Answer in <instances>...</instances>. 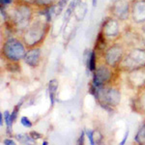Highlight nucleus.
I'll return each instance as SVG.
<instances>
[{
  "mask_svg": "<svg viewBox=\"0 0 145 145\" xmlns=\"http://www.w3.org/2000/svg\"><path fill=\"white\" fill-rule=\"evenodd\" d=\"M50 29V20L44 12L34 17L31 23L22 33V40L28 48L41 46Z\"/></svg>",
  "mask_w": 145,
  "mask_h": 145,
  "instance_id": "obj_1",
  "label": "nucleus"
},
{
  "mask_svg": "<svg viewBox=\"0 0 145 145\" xmlns=\"http://www.w3.org/2000/svg\"><path fill=\"white\" fill-rule=\"evenodd\" d=\"M34 18L33 7L16 0L8 13L7 23L12 31L22 34L28 27Z\"/></svg>",
  "mask_w": 145,
  "mask_h": 145,
  "instance_id": "obj_2",
  "label": "nucleus"
},
{
  "mask_svg": "<svg viewBox=\"0 0 145 145\" xmlns=\"http://www.w3.org/2000/svg\"><path fill=\"white\" fill-rule=\"evenodd\" d=\"M90 93L94 95L98 104L106 110H113L121 102V91L112 84L96 87L91 83Z\"/></svg>",
  "mask_w": 145,
  "mask_h": 145,
  "instance_id": "obj_3",
  "label": "nucleus"
},
{
  "mask_svg": "<svg viewBox=\"0 0 145 145\" xmlns=\"http://www.w3.org/2000/svg\"><path fill=\"white\" fill-rule=\"evenodd\" d=\"M27 48L22 42L15 37H10L4 42L1 48V54L10 62H20L26 54Z\"/></svg>",
  "mask_w": 145,
  "mask_h": 145,
  "instance_id": "obj_4",
  "label": "nucleus"
},
{
  "mask_svg": "<svg viewBox=\"0 0 145 145\" xmlns=\"http://www.w3.org/2000/svg\"><path fill=\"white\" fill-rule=\"evenodd\" d=\"M145 68V48L134 46L126 52L118 70L121 72H131L134 70Z\"/></svg>",
  "mask_w": 145,
  "mask_h": 145,
  "instance_id": "obj_5",
  "label": "nucleus"
},
{
  "mask_svg": "<svg viewBox=\"0 0 145 145\" xmlns=\"http://www.w3.org/2000/svg\"><path fill=\"white\" fill-rule=\"evenodd\" d=\"M126 54V50L122 44L115 43L107 46L106 50L103 53L104 62L113 69H118L120 63L122 62Z\"/></svg>",
  "mask_w": 145,
  "mask_h": 145,
  "instance_id": "obj_6",
  "label": "nucleus"
},
{
  "mask_svg": "<svg viewBox=\"0 0 145 145\" xmlns=\"http://www.w3.org/2000/svg\"><path fill=\"white\" fill-rule=\"evenodd\" d=\"M114 70L115 69L109 67L106 63L98 66L93 72L92 84L96 87L111 84L114 78Z\"/></svg>",
  "mask_w": 145,
  "mask_h": 145,
  "instance_id": "obj_7",
  "label": "nucleus"
},
{
  "mask_svg": "<svg viewBox=\"0 0 145 145\" xmlns=\"http://www.w3.org/2000/svg\"><path fill=\"white\" fill-rule=\"evenodd\" d=\"M120 20L113 17H107L102 23L100 32L107 41H114L120 38Z\"/></svg>",
  "mask_w": 145,
  "mask_h": 145,
  "instance_id": "obj_8",
  "label": "nucleus"
},
{
  "mask_svg": "<svg viewBox=\"0 0 145 145\" xmlns=\"http://www.w3.org/2000/svg\"><path fill=\"white\" fill-rule=\"evenodd\" d=\"M111 17L120 22H125L131 17V1L128 0H114L109 8Z\"/></svg>",
  "mask_w": 145,
  "mask_h": 145,
  "instance_id": "obj_9",
  "label": "nucleus"
},
{
  "mask_svg": "<svg viewBox=\"0 0 145 145\" xmlns=\"http://www.w3.org/2000/svg\"><path fill=\"white\" fill-rule=\"evenodd\" d=\"M127 85L130 89L139 91L145 87V68L127 72Z\"/></svg>",
  "mask_w": 145,
  "mask_h": 145,
  "instance_id": "obj_10",
  "label": "nucleus"
},
{
  "mask_svg": "<svg viewBox=\"0 0 145 145\" xmlns=\"http://www.w3.org/2000/svg\"><path fill=\"white\" fill-rule=\"evenodd\" d=\"M131 18L137 24L145 23V0L131 1Z\"/></svg>",
  "mask_w": 145,
  "mask_h": 145,
  "instance_id": "obj_11",
  "label": "nucleus"
},
{
  "mask_svg": "<svg viewBox=\"0 0 145 145\" xmlns=\"http://www.w3.org/2000/svg\"><path fill=\"white\" fill-rule=\"evenodd\" d=\"M25 64L28 65L31 68H37L41 64L42 61V51L41 48L39 46L36 48H28L26 51V54H25L24 58Z\"/></svg>",
  "mask_w": 145,
  "mask_h": 145,
  "instance_id": "obj_12",
  "label": "nucleus"
},
{
  "mask_svg": "<svg viewBox=\"0 0 145 145\" xmlns=\"http://www.w3.org/2000/svg\"><path fill=\"white\" fill-rule=\"evenodd\" d=\"M132 108L137 113L145 115V87L137 92L132 101Z\"/></svg>",
  "mask_w": 145,
  "mask_h": 145,
  "instance_id": "obj_13",
  "label": "nucleus"
},
{
  "mask_svg": "<svg viewBox=\"0 0 145 145\" xmlns=\"http://www.w3.org/2000/svg\"><path fill=\"white\" fill-rule=\"evenodd\" d=\"M23 3H26L32 7H38L41 9H46L53 6L57 2V0H18Z\"/></svg>",
  "mask_w": 145,
  "mask_h": 145,
  "instance_id": "obj_14",
  "label": "nucleus"
},
{
  "mask_svg": "<svg viewBox=\"0 0 145 145\" xmlns=\"http://www.w3.org/2000/svg\"><path fill=\"white\" fill-rule=\"evenodd\" d=\"M86 65H87V69L91 72H94V71L97 68V54H96V50H91L86 59Z\"/></svg>",
  "mask_w": 145,
  "mask_h": 145,
  "instance_id": "obj_15",
  "label": "nucleus"
},
{
  "mask_svg": "<svg viewBox=\"0 0 145 145\" xmlns=\"http://www.w3.org/2000/svg\"><path fill=\"white\" fill-rule=\"evenodd\" d=\"M57 89H58V81L56 79H51L50 83H48V93H50V100L51 106H54Z\"/></svg>",
  "mask_w": 145,
  "mask_h": 145,
  "instance_id": "obj_16",
  "label": "nucleus"
},
{
  "mask_svg": "<svg viewBox=\"0 0 145 145\" xmlns=\"http://www.w3.org/2000/svg\"><path fill=\"white\" fill-rule=\"evenodd\" d=\"M134 139L137 144H145V120L140 124Z\"/></svg>",
  "mask_w": 145,
  "mask_h": 145,
  "instance_id": "obj_17",
  "label": "nucleus"
},
{
  "mask_svg": "<svg viewBox=\"0 0 145 145\" xmlns=\"http://www.w3.org/2000/svg\"><path fill=\"white\" fill-rule=\"evenodd\" d=\"M86 13H87V5H86L85 3H79L78 7L76 8V10H74V17H76V20H78V22H80V20H82L84 17H85Z\"/></svg>",
  "mask_w": 145,
  "mask_h": 145,
  "instance_id": "obj_18",
  "label": "nucleus"
},
{
  "mask_svg": "<svg viewBox=\"0 0 145 145\" xmlns=\"http://www.w3.org/2000/svg\"><path fill=\"white\" fill-rule=\"evenodd\" d=\"M107 40L106 39V37L104 36L101 32H99L96 40V45H95V50H98L100 51H105L107 48Z\"/></svg>",
  "mask_w": 145,
  "mask_h": 145,
  "instance_id": "obj_19",
  "label": "nucleus"
},
{
  "mask_svg": "<svg viewBox=\"0 0 145 145\" xmlns=\"http://www.w3.org/2000/svg\"><path fill=\"white\" fill-rule=\"evenodd\" d=\"M81 2V0H72L71 3L68 5L66 12H65V18H64V22H67L70 18V17L72 16V14L74 13L76 8L78 7V5Z\"/></svg>",
  "mask_w": 145,
  "mask_h": 145,
  "instance_id": "obj_20",
  "label": "nucleus"
},
{
  "mask_svg": "<svg viewBox=\"0 0 145 145\" xmlns=\"http://www.w3.org/2000/svg\"><path fill=\"white\" fill-rule=\"evenodd\" d=\"M3 114H4V120H5V124L7 127V132H8L9 134H12V132H13L12 129H13L14 121L11 117V113L8 110H6V111H4Z\"/></svg>",
  "mask_w": 145,
  "mask_h": 145,
  "instance_id": "obj_21",
  "label": "nucleus"
},
{
  "mask_svg": "<svg viewBox=\"0 0 145 145\" xmlns=\"http://www.w3.org/2000/svg\"><path fill=\"white\" fill-rule=\"evenodd\" d=\"M17 138L20 143H28V142H34V140L31 138L30 135L27 134H20L17 135Z\"/></svg>",
  "mask_w": 145,
  "mask_h": 145,
  "instance_id": "obj_22",
  "label": "nucleus"
},
{
  "mask_svg": "<svg viewBox=\"0 0 145 145\" xmlns=\"http://www.w3.org/2000/svg\"><path fill=\"white\" fill-rule=\"evenodd\" d=\"M6 69L9 72H18L20 70V65L18 64V62H8V64L6 65Z\"/></svg>",
  "mask_w": 145,
  "mask_h": 145,
  "instance_id": "obj_23",
  "label": "nucleus"
},
{
  "mask_svg": "<svg viewBox=\"0 0 145 145\" xmlns=\"http://www.w3.org/2000/svg\"><path fill=\"white\" fill-rule=\"evenodd\" d=\"M22 103H23V101H22V102H20V104H18L17 106H15V108H14V110L12 111V113H11V117H12V119H13V121H15L16 119H17L18 112L20 111V106H22Z\"/></svg>",
  "mask_w": 145,
  "mask_h": 145,
  "instance_id": "obj_24",
  "label": "nucleus"
},
{
  "mask_svg": "<svg viewBox=\"0 0 145 145\" xmlns=\"http://www.w3.org/2000/svg\"><path fill=\"white\" fill-rule=\"evenodd\" d=\"M20 123H22V125L25 128H31L32 127V122L30 121L29 118L26 117V116H22V117L20 118Z\"/></svg>",
  "mask_w": 145,
  "mask_h": 145,
  "instance_id": "obj_25",
  "label": "nucleus"
},
{
  "mask_svg": "<svg viewBox=\"0 0 145 145\" xmlns=\"http://www.w3.org/2000/svg\"><path fill=\"white\" fill-rule=\"evenodd\" d=\"M85 134H86V137H87L88 139H89L90 144L94 145L96 142H95V139H94V135H93V131L87 130V131H85Z\"/></svg>",
  "mask_w": 145,
  "mask_h": 145,
  "instance_id": "obj_26",
  "label": "nucleus"
},
{
  "mask_svg": "<svg viewBox=\"0 0 145 145\" xmlns=\"http://www.w3.org/2000/svg\"><path fill=\"white\" fill-rule=\"evenodd\" d=\"M30 137H31V138L34 140V141H36L37 139H40V138H42V137H43V135H42L41 134H38V133L37 132H34V131H32L31 133H30Z\"/></svg>",
  "mask_w": 145,
  "mask_h": 145,
  "instance_id": "obj_27",
  "label": "nucleus"
},
{
  "mask_svg": "<svg viewBox=\"0 0 145 145\" xmlns=\"http://www.w3.org/2000/svg\"><path fill=\"white\" fill-rule=\"evenodd\" d=\"M16 0H0V3H1V7H5V6H9L12 5V4L15 3Z\"/></svg>",
  "mask_w": 145,
  "mask_h": 145,
  "instance_id": "obj_28",
  "label": "nucleus"
},
{
  "mask_svg": "<svg viewBox=\"0 0 145 145\" xmlns=\"http://www.w3.org/2000/svg\"><path fill=\"white\" fill-rule=\"evenodd\" d=\"M86 135L85 134V131H82V133H81L80 137H79V139H78V144H83L84 143V137Z\"/></svg>",
  "mask_w": 145,
  "mask_h": 145,
  "instance_id": "obj_29",
  "label": "nucleus"
},
{
  "mask_svg": "<svg viewBox=\"0 0 145 145\" xmlns=\"http://www.w3.org/2000/svg\"><path fill=\"white\" fill-rule=\"evenodd\" d=\"M129 133H130V131H129V129L127 131H126V133H125V135H124V138L122 141L120 142V144L121 145H124L126 143V141H127V139H128V137H129Z\"/></svg>",
  "mask_w": 145,
  "mask_h": 145,
  "instance_id": "obj_30",
  "label": "nucleus"
},
{
  "mask_svg": "<svg viewBox=\"0 0 145 145\" xmlns=\"http://www.w3.org/2000/svg\"><path fill=\"white\" fill-rule=\"evenodd\" d=\"M3 143L7 144V145H11V144L14 145V144H15V141H14V140H12V139H4Z\"/></svg>",
  "mask_w": 145,
  "mask_h": 145,
  "instance_id": "obj_31",
  "label": "nucleus"
},
{
  "mask_svg": "<svg viewBox=\"0 0 145 145\" xmlns=\"http://www.w3.org/2000/svg\"><path fill=\"white\" fill-rule=\"evenodd\" d=\"M3 116H4L3 113H0V125H1V127L3 126Z\"/></svg>",
  "mask_w": 145,
  "mask_h": 145,
  "instance_id": "obj_32",
  "label": "nucleus"
},
{
  "mask_svg": "<svg viewBox=\"0 0 145 145\" xmlns=\"http://www.w3.org/2000/svg\"><path fill=\"white\" fill-rule=\"evenodd\" d=\"M97 1H98V0H92V5H93V7H96V5H97Z\"/></svg>",
  "mask_w": 145,
  "mask_h": 145,
  "instance_id": "obj_33",
  "label": "nucleus"
},
{
  "mask_svg": "<svg viewBox=\"0 0 145 145\" xmlns=\"http://www.w3.org/2000/svg\"><path fill=\"white\" fill-rule=\"evenodd\" d=\"M43 144H44V145H46V144H48V141H44V142H43Z\"/></svg>",
  "mask_w": 145,
  "mask_h": 145,
  "instance_id": "obj_34",
  "label": "nucleus"
}]
</instances>
